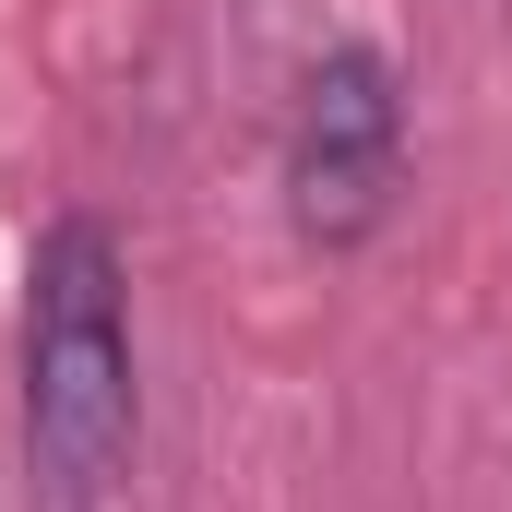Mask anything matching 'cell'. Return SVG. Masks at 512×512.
I'll use <instances>...</instances> for the list:
<instances>
[{
    "mask_svg": "<svg viewBox=\"0 0 512 512\" xmlns=\"http://www.w3.org/2000/svg\"><path fill=\"white\" fill-rule=\"evenodd\" d=\"M120 239L96 215H60L36 239V298H24V441L60 501H96L131 453V298Z\"/></svg>",
    "mask_w": 512,
    "mask_h": 512,
    "instance_id": "cell-1",
    "label": "cell"
},
{
    "mask_svg": "<svg viewBox=\"0 0 512 512\" xmlns=\"http://www.w3.org/2000/svg\"><path fill=\"white\" fill-rule=\"evenodd\" d=\"M405 191V84L382 48H322L298 84V131H286V215L322 251H358Z\"/></svg>",
    "mask_w": 512,
    "mask_h": 512,
    "instance_id": "cell-2",
    "label": "cell"
}]
</instances>
